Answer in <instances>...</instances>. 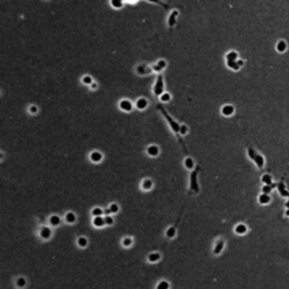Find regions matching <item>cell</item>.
Listing matches in <instances>:
<instances>
[{"mask_svg": "<svg viewBox=\"0 0 289 289\" xmlns=\"http://www.w3.org/2000/svg\"><path fill=\"white\" fill-rule=\"evenodd\" d=\"M249 155H250V157H251L252 159H254V162H255L256 166H257L259 168H262V167H263V165H264V158H263L260 154H256L252 148H249Z\"/></svg>", "mask_w": 289, "mask_h": 289, "instance_id": "6da1fadb", "label": "cell"}, {"mask_svg": "<svg viewBox=\"0 0 289 289\" xmlns=\"http://www.w3.org/2000/svg\"><path fill=\"white\" fill-rule=\"evenodd\" d=\"M154 94L156 96H161L162 94H164V81H163L162 75H158L156 84L154 85Z\"/></svg>", "mask_w": 289, "mask_h": 289, "instance_id": "7a4b0ae2", "label": "cell"}, {"mask_svg": "<svg viewBox=\"0 0 289 289\" xmlns=\"http://www.w3.org/2000/svg\"><path fill=\"white\" fill-rule=\"evenodd\" d=\"M287 49H288V44H287V42L285 41V40H279L277 43H276V51L278 52V53H285L286 51H287Z\"/></svg>", "mask_w": 289, "mask_h": 289, "instance_id": "3957f363", "label": "cell"}, {"mask_svg": "<svg viewBox=\"0 0 289 289\" xmlns=\"http://www.w3.org/2000/svg\"><path fill=\"white\" fill-rule=\"evenodd\" d=\"M235 112V108L233 105H231V104H227V105H224L222 108H221V113H222V115H225V116H231V115H233Z\"/></svg>", "mask_w": 289, "mask_h": 289, "instance_id": "277c9868", "label": "cell"}, {"mask_svg": "<svg viewBox=\"0 0 289 289\" xmlns=\"http://www.w3.org/2000/svg\"><path fill=\"white\" fill-rule=\"evenodd\" d=\"M147 154L151 157H156L158 154H159V148L156 146V144H150L148 148H147Z\"/></svg>", "mask_w": 289, "mask_h": 289, "instance_id": "5b68a950", "label": "cell"}, {"mask_svg": "<svg viewBox=\"0 0 289 289\" xmlns=\"http://www.w3.org/2000/svg\"><path fill=\"white\" fill-rule=\"evenodd\" d=\"M119 106H120V108H121L122 111H126V112H130V111L132 110V104H131V102L128 101V99H122V101L120 102Z\"/></svg>", "mask_w": 289, "mask_h": 289, "instance_id": "8992f818", "label": "cell"}, {"mask_svg": "<svg viewBox=\"0 0 289 289\" xmlns=\"http://www.w3.org/2000/svg\"><path fill=\"white\" fill-rule=\"evenodd\" d=\"M93 225H94L95 227H103L104 225H106V224H105V218H103L102 216L94 217V219H93Z\"/></svg>", "mask_w": 289, "mask_h": 289, "instance_id": "52a82bcc", "label": "cell"}, {"mask_svg": "<svg viewBox=\"0 0 289 289\" xmlns=\"http://www.w3.org/2000/svg\"><path fill=\"white\" fill-rule=\"evenodd\" d=\"M179 16V11L177 10H173L172 14L169 15V18H168V26L169 27H173L176 23V17Z\"/></svg>", "mask_w": 289, "mask_h": 289, "instance_id": "ba28073f", "label": "cell"}, {"mask_svg": "<svg viewBox=\"0 0 289 289\" xmlns=\"http://www.w3.org/2000/svg\"><path fill=\"white\" fill-rule=\"evenodd\" d=\"M90 161L94 163H98L102 161V154L99 151H93L90 154Z\"/></svg>", "mask_w": 289, "mask_h": 289, "instance_id": "9c48e42d", "label": "cell"}, {"mask_svg": "<svg viewBox=\"0 0 289 289\" xmlns=\"http://www.w3.org/2000/svg\"><path fill=\"white\" fill-rule=\"evenodd\" d=\"M41 237L43 238V239H48V238H50V236H51V229L49 228V227H43L42 229H41Z\"/></svg>", "mask_w": 289, "mask_h": 289, "instance_id": "30bf717a", "label": "cell"}, {"mask_svg": "<svg viewBox=\"0 0 289 289\" xmlns=\"http://www.w3.org/2000/svg\"><path fill=\"white\" fill-rule=\"evenodd\" d=\"M226 62H227V67H228L229 69L234 70V71H238V70L241 69V66L238 65L237 60H236V61H226Z\"/></svg>", "mask_w": 289, "mask_h": 289, "instance_id": "8fae6325", "label": "cell"}, {"mask_svg": "<svg viewBox=\"0 0 289 289\" xmlns=\"http://www.w3.org/2000/svg\"><path fill=\"white\" fill-rule=\"evenodd\" d=\"M165 67H166V61H165V60H159V61L153 67V69L159 72V71H162Z\"/></svg>", "mask_w": 289, "mask_h": 289, "instance_id": "7c38bea8", "label": "cell"}, {"mask_svg": "<svg viewBox=\"0 0 289 289\" xmlns=\"http://www.w3.org/2000/svg\"><path fill=\"white\" fill-rule=\"evenodd\" d=\"M148 105V102L146 98H139L137 102H136V106L139 108V110H144V108H147Z\"/></svg>", "mask_w": 289, "mask_h": 289, "instance_id": "4fadbf2b", "label": "cell"}, {"mask_svg": "<svg viewBox=\"0 0 289 289\" xmlns=\"http://www.w3.org/2000/svg\"><path fill=\"white\" fill-rule=\"evenodd\" d=\"M238 60V54L236 51H231L226 54V61H236Z\"/></svg>", "mask_w": 289, "mask_h": 289, "instance_id": "5bb4252c", "label": "cell"}, {"mask_svg": "<svg viewBox=\"0 0 289 289\" xmlns=\"http://www.w3.org/2000/svg\"><path fill=\"white\" fill-rule=\"evenodd\" d=\"M246 231H247V228H246V226H245V225H243V224H239V225H237V226L235 227V232H236L237 234H239V235L245 234V233H246Z\"/></svg>", "mask_w": 289, "mask_h": 289, "instance_id": "9a60e30c", "label": "cell"}, {"mask_svg": "<svg viewBox=\"0 0 289 289\" xmlns=\"http://www.w3.org/2000/svg\"><path fill=\"white\" fill-rule=\"evenodd\" d=\"M259 202H260L261 204H267V203H269V202H270V197H269V194L262 193V194L259 197Z\"/></svg>", "mask_w": 289, "mask_h": 289, "instance_id": "2e32d148", "label": "cell"}, {"mask_svg": "<svg viewBox=\"0 0 289 289\" xmlns=\"http://www.w3.org/2000/svg\"><path fill=\"white\" fill-rule=\"evenodd\" d=\"M161 259V254L159 253H150L148 255V261L149 262H157L158 260Z\"/></svg>", "mask_w": 289, "mask_h": 289, "instance_id": "e0dca14e", "label": "cell"}, {"mask_svg": "<svg viewBox=\"0 0 289 289\" xmlns=\"http://www.w3.org/2000/svg\"><path fill=\"white\" fill-rule=\"evenodd\" d=\"M111 5H112L113 8L120 9L123 6V0H111Z\"/></svg>", "mask_w": 289, "mask_h": 289, "instance_id": "ac0fdd59", "label": "cell"}, {"mask_svg": "<svg viewBox=\"0 0 289 289\" xmlns=\"http://www.w3.org/2000/svg\"><path fill=\"white\" fill-rule=\"evenodd\" d=\"M261 180H262V182L265 185H270L271 183H272V177H271L270 174H263L262 177H261Z\"/></svg>", "mask_w": 289, "mask_h": 289, "instance_id": "d6986e66", "label": "cell"}, {"mask_svg": "<svg viewBox=\"0 0 289 289\" xmlns=\"http://www.w3.org/2000/svg\"><path fill=\"white\" fill-rule=\"evenodd\" d=\"M184 164H185V167H186L188 169H192V168H193V166H194V164H193V159H192L191 157H186V158H185V161H184Z\"/></svg>", "mask_w": 289, "mask_h": 289, "instance_id": "ffe728a7", "label": "cell"}, {"mask_svg": "<svg viewBox=\"0 0 289 289\" xmlns=\"http://www.w3.org/2000/svg\"><path fill=\"white\" fill-rule=\"evenodd\" d=\"M66 221L69 222V224L75 222V221H76V215H75L73 212H68V214L66 215Z\"/></svg>", "mask_w": 289, "mask_h": 289, "instance_id": "44dd1931", "label": "cell"}, {"mask_svg": "<svg viewBox=\"0 0 289 289\" xmlns=\"http://www.w3.org/2000/svg\"><path fill=\"white\" fill-rule=\"evenodd\" d=\"M77 243H78V245H79L80 247H85V246L88 244V241H87L86 237H79Z\"/></svg>", "mask_w": 289, "mask_h": 289, "instance_id": "7402d4cb", "label": "cell"}, {"mask_svg": "<svg viewBox=\"0 0 289 289\" xmlns=\"http://www.w3.org/2000/svg\"><path fill=\"white\" fill-rule=\"evenodd\" d=\"M153 186V182L150 180H144L142 182V189L144 190H150Z\"/></svg>", "mask_w": 289, "mask_h": 289, "instance_id": "603a6c76", "label": "cell"}, {"mask_svg": "<svg viewBox=\"0 0 289 289\" xmlns=\"http://www.w3.org/2000/svg\"><path fill=\"white\" fill-rule=\"evenodd\" d=\"M156 289H169V284L166 280H163V281H161L157 285V288Z\"/></svg>", "mask_w": 289, "mask_h": 289, "instance_id": "cb8c5ba5", "label": "cell"}, {"mask_svg": "<svg viewBox=\"0 0 289 289\" xmlns=\"http://www.w3.org/2000/svg\"><path fill=\"white\" fill-rule=\"evenodd\" d=\"M50 224L52 226H58L60 224V217L58 216H52L50 218Z\"/></svg>", "mask_w": 289, "mask_h": 289, "instance_id": "d4e9b609", "label": "cell"}, {"mask_svg": "<svg viewBox=\"0 0 289 289\" xmlns=\"http://www.w3.org/2000/svg\"><path fill=\"white\" fill-rule=\"evenodd\" d=\"M222 247H224V243H222V241H219L218 244L216 245V247H215V251H214L215 254H219V253L221 252Z\"/></svg>", "mask_w": 289, "mask_h": 289, "instance_id": "484cf974", "label": "cell"}, {"mask_svg": "<svg viewBox=\"0 0 289 289\" xmlns=\"http://www.w3.org/2000/svg\"><path fill=\"white\" fill-rule=\"evenodd\" d=\"M102 214H103V210H102L101 208H94V209L91 210V215L94 217L102 216Z\"/></svg>", "mask_w": 289, "mask_h": 289, "instance_id": "4316f807", "label": "cell"}, {"mask_svg": "<svg viewBox=\"0 0 289 289\" xmlns=\"http://www.w3.org/2000/svg\"><path fill=\"white\" fill-rule=\"evenodd\" d=\"M16 285H17V287L19 288H23V287H25V285H26V280L24 279V278H18L17 281H16Z\"/></svg>", "mask_w": 289, "mask_h": 289, "instance_id": "83f0119b", "label": "cell"}, {"mask_svg": "<svg viewBox=\"0 0 289 289\" xmlns=\"http://www.w3.org/2000/svg\"><path fill=\"white\" fill-rule=\"evenodd\" d=\"M159 98H161L162 102H168V101L171 99V95H169L168 93H164V94H162V95L159 96Z\"/></svg>", "mask_w": 289, "mask_h": 289, "instance_id": "f1b7e54d", "label": "cell"}, {"mask_svg": "<svg viewBox=\"0 0 289 289\" xmlns=\"http://www.w3.org/2000/svg\"><path fill=\"white\" fill-rule=\"evenodd\" d=\"M166 235H167V237H168V238L174 237V235H175V227H171V228H168V229H167V232H166Z\"/></svg>", "mask_w": 289, "mask_h": 289, "instance_id": "f546056e", "label": "cell"}, {"mask_svg": "<svg viewBox=\"0 0 289 289\" xmlns=\"http://www.w3.org/2000/svg\"><path fill=\"white\" fill-rule=\"evenodd\" d=\"M108 210L111 211V212H113V214H115V212H118V210H119V206L116 204V203H112L111 206H110V208H108Z\"/></svg>", "mask_w": 289, "mask_h": 289, "instance_id": "4dcf8cb0", "label": "cell"}, {"mask_svg": "<svg viewBox=\"0 0 289 289\" xmlns=\"http://www.w3.org/2000/svg\"><path fill=\"white\" fill-rule=\"evenodd\" d=\"M83 83L86 84V85H91L93 84V79H91L90 76H85V77H83Z\"/></svg>", "mask_w": 289, "mask_h": 289, "instance_id": "1f68e13d", "label": "cell"}, {"mask_svg": "<svg viewBox=\"0 0 289 289\" xmlns=\"http://www.w3.org/2000/svg\"><path fill=\"white\" fill-rule=\"evenodd\" d=\"M105 218V224L106 225H108V226H111V225H113V222H114V219H113V217H111V216H106V217H104Z\"/></svg>", "mask_w": 289, "mask_h": 289, "instance_id": "d6a6232c", "label": "cell"}, {"mask_svg": "<svg viewBox=\"0 0 289 289\" xmlns=\"http://www.w3.org/2000/svg\"><path fill=\"white\" fill-rule=\"evenodd\" d=\"M131 243H132V239L130 237H126L123 239V246H126V247H129L131 245Z\"/></svg>", "mask_w": 289, "mask_h": 289, "instance_id": "836d02e7", "label": "cell"}, {"mask_svg": "<svg viewBox=\"0 0 289 289\" xmlns=\"http://www.w3.org/2000/svg\"><path fill=\"white\" fill-rule=\"evenodd\" d=\"M180 133H181V134H186V133H188V126H185V124L181 126V128H180Z\"/></svg>", "mask_w": 289, "mask_h": 289, "instance_id": "e575fe53", "label": "cell"}, {"mask_svg": "<svg viewBox=\"0 0 289 289\" xmlns=\"http://www.w3.org/2000/svg\"><path fill=\"white\" fill-rule=\"evenodd\" d=\"M262 191H263V193H265V194H269V193L271 192L270 185H264V186L262 188Z\"/></svg>", "mask_w": 289, "mask_h": 289, "instance_id": "d590c367", "label": "cell"}, {"mask_svg": "<svg viewBox=\"0 0 289 289\" xmlns=\"http://www.w3.org/2000/svg\"><path fill=\"white\" fill-rule=\"evenodd\" d=\"M148 1H150V2H155V3H158V5H161L163 7H165V8H167V5H165V3H163L162 1H159V0H148Z\"/></svg>", "mask_w": 289, "mask_h": 289, "instance_id": "8d00e7d4", "label": "cell"}, {"mask_svg": "<svg viewBox=\"0 0 289 289\" xmlns=\"http://www.w3.org/2000/svg\"><path fill=\"white\" fill-rule=\"evenodd\" d=\"M37 106H35V105H32L31 108H30V112L32 113V114H35V113H37Z\"/></svg>", "mask_w": 289, "mask_h": 289, "instance_id": "74e56055", "label": "cell"}, {"mask_svg": "<svg viewBox=\"0 0 289 289\" xmlns=\"http://www.w3.org/2000/svg\"><path fill=\"white\" fill-rule=\"evenodd\" d=\"M237 62H238V65L241 66V68H242V67L244 66V61H243L242 59H238V60H237Z\"/></svg>", "mask_w": 289, "mask_h": 289, "instance_id": "f35d334b", "label": "cell"}, {"mask_svg": "<svg viewBox=\"0 0 289 289\" xmlns=\"http://www.w3.org/2000/svg\"><path fill=\"white\" fill-rule=\"evenodd\" d=\"M90 87H91V88H93V89H95V88H96V87H97V85H96V84H95V83H93V84H91V85H90Z\"/></svg>", "mask_w": 289, "mask_h": 289, "instance_id": "ab89813d", "label": "cell"}]
</instances>
